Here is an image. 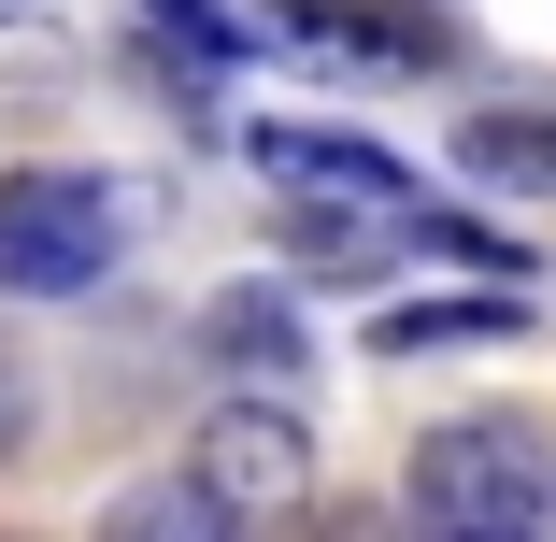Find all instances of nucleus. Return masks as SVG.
Here are the masks:
<instances>
[{
	"mask_svg": "<svg viewBox=\"0 0 556 542\" xmlns=\"http://www.w3.org/2000/svg\"><path fill=\"white\" fill-rule=\"evenodd\" d=\"M556 457L528 414H457L414 443V542H542Z\"/></svg>",
	"mask_w": 556,
	"mask_h": 542,
	"instance_id": "obj_1",
	"label": "nucleus"
},
{
	"mask_svg": "<svg viewBox=\"0 0 556 542\" xmlns=\"http://www.w3.org/2000/svg\"><path fill=\"white\" fill-rule=\"evenodd\" d=\"M129 229H143V200L115 172H72V157L0 172V286H15V300H86L100 272L129 257Z\"/></svg>",
	"mask_w": 556,
	"mask_h": 542,
	"instance_id": "obj_2",
	"label": "nucleus"
},
{
	"mask_svg": "<svg viewBox=\"0 0 556 542\" xmlns=\"http://www.w3.org/2000/svg\"><path fill=\"white\" fill-rule=\"evenodd\" d=\"M186 471L229 500V514H300V500H314V428H300L286 400H214L200 443H186Z\"/></svg>",
	"mask_w": 556,
	"mask_h": 542,
	"instance_id": "obj_3",
	"label": "nucleus"
},
{
	"mask_svg": "<svg viewBox=\"0 0 556 542\" xmlns=\"http://www.w3.org/2000/svg\"><path fill=\"white\" fill-rule=\"evenodd\" d=\"M257 172L300 200H343V214H414V172L357 129H257Z\"/></svg>",
	"mask_w": 556,
	"mask_h": 542,
	"instance_id": "obj_4",
	"label": "nucleus"
},
{
	"mask_svg": "<svg viewBox=\"0 0 556 542\" xmlns=\"http://www.w3.org/2000/svg\"><path fill=\"white\" fill-rule=\"evenodd\" d=\"M286 29L328 43V58H371V72H442V58H457V29L400 15V0H286Z\"/></svg>",
	"mask_w": 556,
	"mask_h": 542,
	"instance_id": "obj_5",
	"label": "nucleus"
},
{
	"mask_svg": "<svg viewBox=\"0 0 556 542\" xmlns=\"http://www.w3.org/2000/svg\"><path fill=\"white\" fill-rule=\"evenodd\" d=\"M200 357L243 371V386H286V371H300V300H286V286H229V300H200Z\"/></svg>",
	"mask_w": 556,
	"mask_h": 542,
	"instance_id": "obj_6",
	"label": "nucleus"
},
{
	"mask_svg": "<svg viewBox=\"0 0 556 542\" xmlns=\"http://www.w3.org/2000/svg\"><path fill=\"white\" fill-rule=\"evenodd\" d=\"M457 172L556 200V100H485V115H457Z\"/></svg>",
	"mask_w": 556,
	"mask_h": 542,
	"instance_id": "obj_7",
	"label": "nucleus"
},
{
	"mask_svg": "<svg viewBox=\"0 0 556 542\" xmlns=\"http://www.w3.org/2000/svg\"><path fill=\"white\" fill-rule=\"evenodd\" d=\"M528 300H371V343L386 357H457V343H514Z\"/></svg>",
	"mask_w": 556,
	"mask_h": 542,
	"instance_id": "obj_8",
	"label": "nucleus"
},
{
	"mask_svg": "<svg viewBox=\"0 0 556 542\" xmlns=\"http://www.w3.org/2000/svg\"><path fill=\"white\" fill-rule=\"evenodd\" d=\"M100 542H243V514L214 500L200 471H172V486H129L115 514H100Z\"/></svg>",
	"mask_w": 556,
	"mask_h": 542,
	"instance_id": "obj_9",
	"label": "nucleus"
},
{
	"mask_svg": "<svg viewBox=\"0 0 556 542\" xmlns=\"http://www.w3.org/2000/svg\"><path fill=\"white\" fill-rule=\"evenodd\" d=\"M143 29H157L172 58H200V72H229V58H243V15H214V0H143Z\"/></svg>",
	"mask_w": 556,
	"mask_h": 542,
	"instance_id": "obj_10",
	"label": "nucleus"
},
{
	"mask_svg": "<svg viewBox=\"0 0 556 542\" xmlns=\"http://www.w3.org/2000/svg\"><path fill=\"white\" fill-rule=\"evenodd\" d=\"M300 542H414V514H386V500H314Z\"/></svg>",
	"mask_w": 556,
	"mask_h": 542,
	"instance_id": "obj_11",
	"label": "nucleus"
},
{
	"mask_svg": "<svg viewBox=\"0 0 556 542\" xmlns=\"http://www.w3.org/2000/svg\"><path fill=\"white\" fill-rule=\"evenodd\" d=\"M15 443H29V371L0 357V457H15Z\"/></svg>",
	"mask_w": 556,
	"mask_h": 542,
	"instance_id": "obj_12",
	"label": "nucleus"
}]
</instances>
